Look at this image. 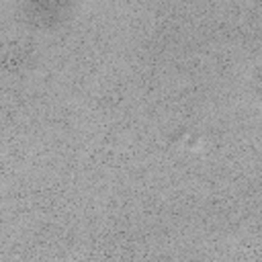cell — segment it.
Segmentation results:
<instances>
[{"mask_svg":"<svg viewBox=\"0 0 262 262\" xmlns=\"http://www.w3.org/2000/svg\"><path fill=\"white\" fill-rule=\"evenodd\" d=\"M35 2H53V0H35Z\"/></svg>","mask_w":262,"mask_h":262,"instance_id":"obj_1","label":"cell"}]
</instances>
